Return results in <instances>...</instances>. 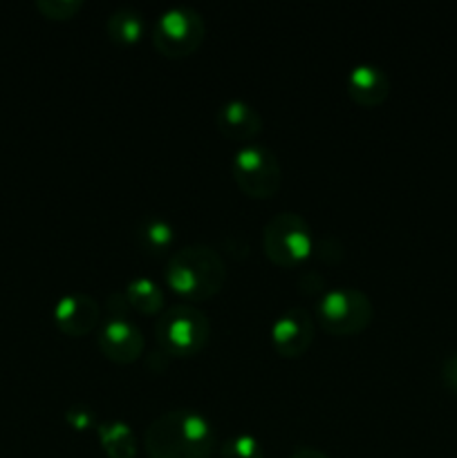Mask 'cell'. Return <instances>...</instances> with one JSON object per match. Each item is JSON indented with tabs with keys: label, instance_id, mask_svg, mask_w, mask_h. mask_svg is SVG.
I'll list each match as a JSON object with an SVG mask.
<instances>
[{
	"label": "cell",
	"instance_id": "1",
	"mask_svg": "<svg viewBox=\"0 0 457 458\" xmlns=\"http://www.w3.org/2000/svg\"><path fill=\"white\" fill-rule=\"evenodd\" d=\"M143 447L151 458H209L215 447L213 423L191 407L166 410L148 425Z\"/></svg>",
	"mask_w": 457,
	"mask_h": 458
},
{
	"label": "cell",
	"instance_id": "2",
	"mask_svg": "<svg viewBox=\"0 0 457 458\" xmlns=\"http://www.w3.org/2000/svg\"><path fill=\"white\" fill-rule=\"evenodd\" d=\"M227 280V267L215 249L191 244L173 253L166 264V282L188 302H200L218 293Z\"/></svg>",
	"mask_w": 457,
	"mask_h": 458
},
{
	"label": "cell",
	"instance_id": "3",
	"mask_svg": "<svg viewBox=\"0 0 457 458\" xmlns=\"http://www.w3.org/2000/svg\"><path fill=\"white\" fill-rule=\"evenodd\" d=\"M155 335L166 356L191 358L209 340L211 322L195 304L182 302L161 311V316L157 318Z\"/></svg>",
	"mask_w": 457,
	"mask_h": 458
},
{
	"label": "cell",
	"instance_id": "4",
	"mask_svg": "<svg viewBox=\"0 0 457 458\" xmlns=\"http://www.w3.org/2000/svg\"><path fill=\"white\" fill-rule=\"evenodd\" d=\"M263 246L273 264L285 268L300 267L314 253L316 240L307 219L291 210L276 213L263 231Z\"/></svg>",
	"mask_w": 457,
	"mask_h": 458
},
{
	"label": "cell",
	"instance_id": "5",
	"mask_svg": "<svg viewBox=\"0 0 457 458\" xmlns=\"http://www.w3.org/2000/svg\"><path fill=\"white\" fill-rule=\"evenodd\" d=\"M372 313L370 298L354 286L325 291L316 304L318 327L334 335L358 334L370 325Z\"/></svg>",
	"mask_w": 457,
	"mask_h": 458
},
{
	"label": "cell",
	"instance_id": "6",
	"mask_svg": "<svg viewBox=\"0 0 457 458\" xmlns=\"http://www.w3.org/2000/svg\"><path fill=\"white\" fill-rule=\"evenodd\" d=\"M236 183L254 199H269L282 183V168L272 148L263 143H245L236 150L231 164Z\"/></svg>",
	"mask_w": 457,
	"mask_h": 458
},
{
	"label": "cell",
	"instance_id": "7",
	"mask_svg": "<svg viewBox=\"0 0 457 458\" xmlns=\"http://www.w3.org/2000/svg\"><path fill=\"white\" fill-rule=\"evenodd\" d=\"M206 34V22L202 13L193 7H168L160 13L152 30L155 47L166 56H188L202 45Z\"/></svg>",
	"mask_w": 457,
	"mask_h": 458
},
{
	"label": "cell",
	"instance_id": "8",
	"mask_svg": "<svg viewBox=\"0 0 457 458\" xmlns=\"http://www.w3.org/2000/svg\"><path fill=\"white\" fill-rule=\"evenodd\" d=\"M272 343L285 358H298L314 338V318L303 307H287L272 325Z\"/></svg>",
	"mask_w": 457,
	"mask_h": 458
},
{
	"label": "cell",
	"instance_id": "9",
	"mask_svg": "<svg viewBox=\"0 0 457 458\" xmlns=\"http://www.w3.org/2000/svg\"><path fill=\"white\" fill-rule=\"evenodd\" d=\"M99 347L110 360L134 362L142 358L143 334L130 318L110 316L99 327Z\"/></svg>",
	"mask_w": 457,
	"mask_h": 458
},
{
	"label": "cell",
	"instance_id": "10",
	"mask_svg": "<svg viewBox=\"0 0 457 458\" xmlns=\"http://www.w3.org/2000/svg\"><path fill=\"white\" fill-rule=\"evenodd\" d=\"M54 322L67 335H83L101 320V304L88 293H67L54 304Z\"/></svg>",
	"mask_w": 457,
	"mask_h": 458
},
{
	"label": "cell",
	"instance_id": "11",
	"mask_svg": "<svg viewBox=\"0 0 457 458\" xmlns=\"http://www.w3.org/2000/svg\"><path fill=\"white\" fill-rule=\"evenodd\" d=\"M215 125L224 137L245 146L263 130V116L245 98H228L215 112Z\"/></svg>",
	"mask_w": 457,
	"mask_h": 458
},
{
	"label": "cell",
	"instance_id": "12",
	"mask_svg": "<svg viewBox=\"0 0 457 458\" xmlns=\"http://www.w3.org/2000/svg\"><path fill=\"white\" fill-rule=\"evenodd\" d=\"M348 94L358 106H379L390 94V76L375 63H358L348 74Z\"/></svg>",
	"mask_w": 457,
	"mask_h": 458
},
{
	"label": "cell",
	"instance_id": "13",
	"mask_svg": "<svg viewBox=\"0 0 457 458\" xmlns=\"http://www.w3.org/2000/svg\"><path fill=\"white\" fill-rule=\"evenodd\" d=\"M99 441L108 458H134L137 456V438L125 420H103L97 428Z\"/></svg>",
	"mask_w": 457,
	"mask_h": 458
},
{
	"label": "cell",
	"instance_id": "14",
	"mask_svg": "<svg viewBox=\"0 0 457 458\" xmlns=\"http://www.w3.org/2000/svg\"><path fill=\"white\" fill-rule=\"evenodd\" d=\"M125 300H128L133 311L143 313V316H152L164 309V291L155 280L146 276L133 277L124 289Z\"/></svg>",
	"mask_w": 457,
	"mask_h": 458
},
{
	"label": "cell",
	"instance_id": "15",
	"mask_svg": "<svg viewBox=\"0 0 457 458\" xmlns=\"http://www.w3.org/2000/svg\"><path fill=\"white\" fill-rule=\"evenodd\" d=\"M137 242L148 255H164L170 250L175 242V228L168 219L160 217H146L139 222L137 226Z\"/></svg>",
	"mask_w": 457,
	"mask_h": 458
},
{
	"label": "cell",
	"instance_id": "16",
	"mask_svg": "<svg viewBox=\"0 0 457 458\" xmlns=\"http://www.w3.org/2000/svg\"><path fill=\"white\" fill-rule=\"evenodd\" d=\"M108 36L119 45H133L143 36L142 13L130 7H119L110 13L106 22Z\"/></svg>",
	"mask_w": 457,
	"mask_h": 458
},
{
	"label": "cell",
	"instance_id": "17",
	"mask_svg": "<svg viewBox=\"0 0 457 458\" xmlns=\"http://www.w3.org/2000/svg\"><path fill=\"white\" fill-rule=\"evenodd\" d=\"M222 458H264V447L254 434H236L220 447Z\"/></svg>",
	"mask_w": 457,
	"mask_h": 458
},
{
	"label": "cell",
	"instance_id": "18",
	"mask_svg": "<svg viewBox=\"0 0 457 458\" xmlns=\"http://www.w3.org/2000/svg\"><path fill=\"white\" fill-rule=\"evenodd\" d=\"M36 7H39L47 18H54V21H65V18L74 16L83 4H81V0H39Z\"/></svg>",
	"mask_w": 457,
	"mask_h": 458
},
{
	"label": "cell",
	"instance_id": "19",
	"mask_svg": "<svg viewBox=\"0 0 457 458\" xmlns=\"http://www.w3.org/2000/svg\"><path fill=\"white\" fill-rule=\"evenodd\" d=\"M65 420L74 429H88L94 425V411L88 405H83V403H76V405L67 407Z\"/></svg>",
	"mask_w": 457,
	"mask_h": 458
},
{
	"label": "cell",
	"instance_id": "20",
	"mask_svg": "<svg viewBox=\"0 0 457 458\" xmlns=\"http://www.w3.org/2000/svg\"><path fill=\"white\" fill-rule=\"evenodd\" d=\"M442 380L451 392L457 394V352H453L451 356L444 360L442 365Z\"/></svg>",
	"mask_w": 457,
	"mask_h": 458
},
{
	"label": "cell",
	"instance_id": "21",
	"mask_svg": "<svg viewBox=\"0 0 457 458\" xmlns=\"http://www.w3.org/2000/svg\"><path fill=\"white\" fill-rule=\"evenodd\" d=\"M289 458H330V456H327L323 450H316V447L303 445V447H296V450L289 454Z\"/></svg>",
	"mask_w": 457,
	"mask_h": 458
}]
</instances>
